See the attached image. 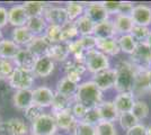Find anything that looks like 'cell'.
Returning <instances> with one entry per match:
<instances>
[{"instance_id": "48", "label": "cell", "mask_w": 151, "mask_h": 135, "mask_svg": "<svg viewBox=\"0 0 151 135\" xmlns=\"http://www.w3.org/2000/svg\"><path fill=\"white\" fill-rule=\"evenodd\" d=\"M68 45H69L70 54H72V56H76V55H79V54H81V53H85L81 44H80L79 39H75V41H72V42L68 43Z\"/></svg>"}, {"instance_id": "51", "label": "cell", "mask_w": 151, "mask_h": 135, "mask_svg": "<svg viewBox=\"0 0 151 135\" xmlns=\"http://www.w3.org/2000/svg\"><path fill=\"white\" fill-rule=\"evenodd\" d=\"M8 24V10L5 7L0 6V28Z\"/></svg>"}, {"instance_id": "40", "label": "cell", "mask_w": 151, "mask_h": 135, "mask_svg": "<svg viewBox=\"0 0 151 135\" xmlns=\"http://www.w3.org/2000/svg\"><path fill=\"white\" fill-rule=\"evenodd\" d=\"M96 135H117L115 125L111 122L101 121L96 126Z\"/></svg>"}, {"instance_id": "55", "label": "cell", "mask_w": 151, "mask_h": 135, "mask_svg": "<svg viewBox=\"0 0 151 135\" xmlns=\"http://www.w3.org/2000/svg\"><path fill=\"white\" fill-rule=\"evenodd\" d=\"M147 132H148V135H151V124L147 127Z\"/></svg>"}, {"instance_id": "50", "label": "cell", "mask_w": 151, "mask_h": 135, "mask_svg": "<svg viewBox=\"0 0 151 135\" xmlns=\"http://www.w3.org/2000/svg\"><path fill=\"white\" fill-rule=\"evenodd\" d=\"M133 4L129 1H120V14L123 15H131L133 9Z\"/></svg>"}, {"instance_id": "52", "label": "cell", "mask_w": 151, "mask_h": 135, "mask_svg": "<svg viewBox=\"0 0 151 135\" xmlns=\"http://www.w3.org/2000/svg\"><path fill=\"white\" fill-rule=\"evenodd\" d=\"M65 77L68 78L69 80H71L72 82H75V84H79L80 80H81V74L77 73V72H75V71H68L67 74H65Z\"/></svg>"}, {"instance_id": "24", "label": "cell", "mask_w": 151, "mask_h": 135, "mask_svg": "<svg viewBox=\"0 0 151 135\" xmlns=\"http://www.w3.org/2000/svg\"><path fill=\"white\" fill-rule=\"evenodd\" d=\"M96 49L98 51L103 52L107 56L108 55L109 56H115L121 52L119 43H117V37L107 39H97Z\"/></svg>"}, {"instance_id": "6", "label": "cell", "mask_w": 151, "mask_h": 135, "mask_svg": "<svg viewBox=\"0 0 151 135\" xmlns=\"http://www.w3.org/2000/svg\"><path fill=\"white\" fill-rule=\"evenodd\" d=\"M31 129L32 134L35 135H54L58 126L53 115L43 114L36 121L32 123Z\"/></svg>"}, {"instance_id": "23", "label": "cell", "mask_w": 151, "mask_h": 135, "mask_svg": "<svg viewBox=\"0 0 151 135\" xmlns=\"http://www.w3.org/2000/svg\"><path fill=\"white\" fill-rule=\"evenodd\" d=\"M70 55L69 45L68 43H57V44H52L50 47V51L47 53V56L51 58L53 61L57 62H65Z\"/></svg>"}, {"instance_id": "17", "label": "cell", "mask_w": 151, "mask_h": 135, "mask_svg": "<svg viewBox=\"0 0 151 135\" xmlns=\"http://www.w3.org/2000/svg\"><path fill=\"white\" fill-rule=\"evenodd\" d=\"M113 104L117 110L119 115L123 113H130L135 104V98L132 92H120L114 98Z\"/></svg>"}, {"instance_id": "20", "label": "cell", "mask_w": 151, "mask_h": 135, "mask_svg": "<svg viewBox=\"0 0 151 135\" xmlns=\"http://www.w3.org/2000/svg\"><path fill=\"white\" fill-rule=\"evenodd\" d=\"M54 66H55L54 61L51 58H49L47 55L42 56V58H37L35 66L33 69V73L36 77L46 78L54 71Z\"/></svg>"}, {"instance_id": "4", "label": "cell", "mask_w": 151, "mask_h": 135, "mask_svg": "<svg viewBox=\"0 0 151 135\" xmlns=\"http://www.w3.org/2000/svg\"><path fill=\"white\" fill-rule=\"evenodd\" d=\"M130 62L138 70H151V50L145 42L137 44V47L130 55Z\"/></svg>"}, {"instance_id": "34", "label": "cell", "mask_w": 151, "mask_h": 135, "mask_svg": "<svg viewBox=\"0 0 151 135\" xmlns=\"http://www.w3.org/2000/svg\"><path fill=\"white\" fill-rule=\"evenodd\" d=\"M71 100L68 97H64L58 92H54V98L52 101V113H58V111H62V110L70 109L72 107L71 105Z\"/></svg>"}, {"instance_id": "38", "label": "cell", "mask_w": 151, "mask_h": 135, "mask_svg": "<svg viewBox=\"0 0 151 135\" xmlns=\"http://www.w3.org/2000/svg\"><path fill=\"white\" fill-rule=\"evenodd\" d=\"M15 69L13 60L0 59V80H8Z\"/></svg>"}, {"instance_id": "42", "label": "cell", "mask_w": 151, "mask_h": 135, "mask_svg": "<svg viewBox=\"0 0 151 135\" xmlns=\"http://www.w3.org/2000/svg\"><path fill=\"white\" fill-rule=\"evenodd\" d=\"M73 135H96V129L83 121H78L73 129Z\"/></svg>"}, {"instance_id": "5", "label": "cell", "mask_w": 151, "mask_h": 135, "mask_svg": "<svg viewBox=\"0 0 151 135\" xmlns=\"http://www.w3.org/2000/svg\"><path fill=\"white\" fill-rule=\"evenodd\" d=\"M34 73L31 71L22 70L16 68L12 76L8 79V82L10 87L16 90H26L31 89L33 84H34Z\"/></svg>"}, {"instance_id": "43", "label": "cell", "mask_w": 151, "mask_h": 135, "mask_svg": "<svg viewBox=\"0 0 151 135\" xmlns=\"http://www.w3.org/2000/svg\"><path fill=\"white\" fill-rule=\"evenodd\" d=\"M43 109H44V108H42V107H40V106H37V105L33 104V105L29 106L27 109L24 110V114H25L26 119H28V121L32 123L34 122V121H36L38 117H41V116L44 114Z\"/></svg>"}, {"instance_id": "54", "label": "cell", "mask_w": 151, "mask_h": 135, "mask_svg": "<svg viewBox=\"0 0 151 135\" xmlns=\"http://www.w3.org/2000/svg\"><path fill=\"white\" fill-rule=\"evenodd\" d=\"M147 44H148V46L150 47V50H151V33H150V35H149V37H148V39H147V42H145Z\"/></svg>"}, {"instance_id": "57", "label": "cell", "mask_w": 151, "mask_h": 135, "mask_svg": "<svg viewBox=\"0 0 151 135\" xmlns=\"http://www.w3.org/2000/svg\"><path fill=\"white\" fill-rule=\"evenodd\" d=\"M1 124H2V122H1V118H0V126H1Z\"/></svg>"}, {"instance_id": "49", "label": "cell", "mask_w": 151, "mask_h": 135, "mask_svg": "<svg viewBox=\"0 0 151 135\" xmlns=\"http://www.w3.org/2000/svg\"><path fill=\"white\" fill-rule=\"evenodd\" d=\"M126 135H148L147 126H145L141 123H139L135 126H133L132 129H127L126 131Z\"/></svg>"}, {"instance_id": "16", "label": "cell", "mask_w": 151, "mask_h": 135, "mask_svg": "<svg viewBox=\"0 0 151 135\" xmlns=\"http://www.w3.org/2000/svg\"><path fill=\"white\" fill-rule=\"evenodd\" d=\"M28 18L29 17H28L23 5L13 6L8 10V23L12 26H14L15 28L26 26Z\"/></svg>"}, {"instance_id": "36", "label": "cell", "mask_w": 151, "mask_h": 135, "mask_svg": "<svg viewBox=\"0 0 151 135\" xmlns=\"http://www.w3.org/2000/svg\"><path fill=\"white\" fill-rule=\"evenodd\" d=\"M149 106L145 101H142V100H135V104L132 108V113L133 115L135 116V118L138 119L139 122L140 121H143L145 118L148 117L149 115Z\"/></svg>"}, {"instance_id": "18", "label": "cell", "mask_w": 151, "mask_h": 135, "mask_svg": "<svg viewBox=\"0 0 151 135\" xmlns=\"http://www.w3.org/2000/svg\"><path fill=\"white\" fill-rule=\"evenodd\" d=\"M94 35L97 39H115L117 33L115 31L113 20L107 19L105 21H101L98 24H95Z\"/></svg>"}, {"instance_id": "45", "label": "cell", "mask_w": 151, "mask_h": 135, "mask_svg": "<svg viewBox=\"0 0 151 135\" xmlns=\"http://www.w3.org/2000/svg\"><path fill=\"white\" fill-rule=\"evenodd\" d=\"M79 41H80V44H81L82 49H83V51H85V52H88V51H90V50H94V49H96L97 39L95 37L94 35L79 37Z\"/></svg>"}, {"instance_id": "59", "label": "cell", "mask_w": 151, "mask_h": 135, "mask_svg": "<svg viewBox=\"0 0 151 135\" xmlns=\"http://www.w3.org/2000/svg\"><path fill=\"white\" fill-rule=\"evenodd\" d=\"M54 135H57V134H54Z\"/></svg>"}, {"instance_id": "29", "label": "cell", "mask_w": 151, "mask_h": 135, "mask_svg": "<svg viewBox=\"0 0 151 135\" xmlns=\"http://www.w3.org/2000/svg\"><path fill=\"white\" fill-rule=\"evenodd\" d=\"M47 25L49 24L46 23L44 17H29L26 23V27L29 29V32L34 36H40L44 34Z\"/></svg>"}, {"instance_id": "58", "label": "cell", "mask_w": 151, "mask_h": 135, "mask_svg": "<svg viewBox=\"0 0 151 135\" xmlns=\"http://www.w3.org/2000/svg\"><path fill=\"white\" fill-rule=\"evenodd\" d=\"M31 135H35V134H31Z\"/></svg>"}, {"instance_id": "25", "label": "cell", "mask_w": 151, "mask_h": 135, "mask_svg": "<svg viewBox=\"0 0 151 135\" xmlns=\"http://www.w3.org/2000/svg\"><path fill=\"white\" fill-rule=\"evenodd\" d=\"M20 49L22 47L16 44L13 39H2L0 41V59L14 60Z\"/></svg>"}, {"instance_id": "32", "label": "cell", "mask_w": 151, "mask_h": 135, "mask_svg": "<svg viewBox=\"0 0 151 135\" xmlns=\"http://www.w3.org/2000/svg\"><path fill=\"white\" fill-rule=\"evenodd\" d=\"M117 43L120 46L121 52L126 53L129 55H132L138 42L133 39L131 34H125V35H120V37H117Z\"/></svg>"}, {"instance_id": "35", "label": "cell", "mask_w": 151, "mask_h": 135, "mask_svg": "<svg viewBox=\"0 0 151 135\" xmlns=\"http://www.w3.org/2000/svg\"><path fill=\"white\" fill-rule=\"evenodd\" d=\"M85 6L86 5H83L81 2H76V1H71L67 4L65 10L70 21H76L79 17H81L85 13Z\"/></svg>"}, {"instance_id": "13", "label": "cell", "mask_w": 151, "mask_h": 135, "mask_svg": "<svg viewBox=\"0 0 151 135\" xmlns=\"http://www.w3.org/2000/svg\"><path fill=\"white\" fill-rule=\"evenodd\" d=\"M51 45H52L51 42L44 35H40V36H35L32 39V42L26 46V49L31 51L36 58H42L47 55Z\"/></svg>"}, {"instance_id": "41", "label": "cell", "mask_w": 151, "mask_h": 135, "mask_svg": "<svg viewBox=\"0 0 151 135\" xmlns=\"http://www.w3.org/2000/svg\"><path fill=\"white\" fill-rule=\"evenodd\" d=\"M150 33L151 31L149 29V27L134 25L132 32H131V35H132L133 39H135L138 43H141V42H147Z\"/></svg>"}, {"instance_id": "33", "label": "cell", "mask_w": 151, "mask_h": 135, "mask_svg": "<svg viewBox=\"0 0 151 135\" xmlns=\"http://www.w3.org/2000/svg\"><path fill=\"white\" fill-rule=\"evenodd\" d=\"M77 36H79L78 29L76 27L75 21H68L67 24L61 26V42L62 43H70L75 41Z\"/></svg>"}, {"instance_id": "10", "label": "cell", "mask_w": 151, "mask_h": 135, "mask_svg": "<svg viewBox=\"0 0 151 135\" xmlns=\"http://www.w3.org/2000/svg\"><path fill=\"white\" fill-rule=\"evenodd\" d=\"M83 15L87 16L94 24H98L109 19V15L104 6L101 5V2H90L88 5H86Z\"/></svg>"}, {"instance_id": "44", "label": "cell", "mask_w": 151, "mask_h": 135, "mask_svg": "<svg viewBox=\"0 0 151 135\" xmlns=\"http://www.w3.org/2000/svg\"><path fill=\"white\" fill-rule=\"evenodd\" d=\"M81 121H83V122L87 123V124H90V125H93V126H96L98 123L101 122V114H99L98 108L95 107V108H90V109H88L87 114L85 115V117L82 118Z\"/></svg>"}, {"instance_id": "53", "label": "cell", "mask_w": 151, "mask_h": 135, "mask_svg": "<svg viewBox=\"0 0 151 135\" xmlns=\"http://www.w3.org/2000/svg\"><path fill=\"white\" fill-rule=\"evenodd\" d=\"M148 78H149V90L151 92V70L148 71Z\"/></svg>"}, {"instance_id": "37", "label": "cell", "mask_w": 151, "mask_h": 135, "mask_svg": "<svg viewBox=\"0 0 151 135\" xmlns=\"http://www.w3.org/2000/svg\"><path fill=\"white\" fill-rule=\"evenodd\" d=\"M43 35L50 41L51 44L61 43V26L47 25Z\"/></svg>"}, {"instance_id": "30", "label": "cell", "mask_w": 151, "mask_h": 135, "mask_svg": "<svg viewBox=\"0 0 151 135\" xmlns=\"http://www.w3.org/2000/svg\"><path fill=\"white\" fill-rule=\"evenodd\" d=\"M23 6L28 17H43L45 9L49 5L41 1H26L23 4Z\"/></svg>"}, {"instance_id": "14", "label": "cell", "mask_w": 151, "mask_h": 135, "mask_svg": "<svg viewBox=\"0 0 151 135\" xmlns=\"http://www.w3.org/2000/svg\"><path fill=\"white\" fill-rule=\"evenodd\" d=\"M130 16L132 17L134 25L149 27L151 24V7L147 5H137L133 7Z\"/></svg>"}, {"instance_id": "19", "label": "cell", "mask_w": 151, "mask_h": 135, "mask_svg": "<svg viewBox=\"0 0 151 135\" xmlns=\"http://www.w3.org/2000/svg\"><path fill=\"white\" fill-rule=\"evenodd\" d=\"M150 92L149 90V78H148V71L145 70H138L134 86L132 89V95L134 97L145 96V94Z\"/></svg>"}, {"instance_id": "21", "label": "cell", "mask_w": 151, "mask_h": 135, "mask_svg": "<svg viewBox=\"0 0 151 135\" xmlns=\"http://www.w3.org/2000/svg\"><path fill=\"white\" fill-rule=\"evenodd\" d=\"M113 24L116 33L120 35L131 34L133 27H134L132 17L130 15H123V14H119L114 17Z\"/></svg>"}, {"instance_id": "9", "label": "cell", "mask_w": 151, "mask_h": 135, "mask_svg": "<svg viewBox=\"0 0 151 135\" xmlns=\"http://www.w3.org/2000/svg\"><path fill=\"white\" fill-rule=\"evenodd\" d=\"M0 132L5 135H26L28 133V127L23 119L10 118L7 122H2Z\"/></svg>"}, {"instance_id": "15", "label": "cell", "mask_w": 151, "mask_h": 135, "mask_svg": "<svg viewBox=\"0 0 151 135\" xmlns=\"http://www.w3.org/2000/svg\"><path fill=\"white\" fill-rule=\"evenodd\" d=\"M53 117L55 119L58 129H62V131L73 129L76 124L78 123V119L73 116L71 108L67 110H62V111H58V113H53Z\"/></svg>"}, {"instance_id": "56", "label": "cell", "mask_w": 151, "mask_h": 135, "mask_svg": "<svg viewBox=\"0 0 151 135\" xmlns=\"http://www.w3.org/2000/svg\"><path fill=\"white\" fill-rule=\"evenodd\" d=\"M2 39V33H1V31H0V41Z\"/></svg>"}, {"instance_id": "47", "label": "cell", "mask_w": 151, "mask_h": 135, "mask_svg": "<svg viewBox=\"0 0 151 135\" xmlns=\"http://www.w3.org/2000/svg\"><path fill=\"white\" fill-rule=\"evenodd\" d=\"M71 111H72V114L75 116L76 118L79 121H81L82 118L85 117V115L87 114V111H88V108H86L83 105L81 104H78V103H75V105H72V107H71Z\"/></svg>"}, {"instance_id": "39", "label": "cell", "mask_w": 151, "mask_h": 135, "mask_svg": "<svg viewBox=\"0 0 151 135\" xmlns=\"http://www.w3.org/2000/svg\"><path fill=\"white\" fill-rule=\"evenodd\" d=\"M117 121H119V123H120L121 127H122L123 129H125V131L132 129L133 126H135L137 124L140 123L131 111H130V113H123V114H120V115H119V118H117Z\"/></svg>"}, {"instance_id": "60", "label": "cell", "mask_w": 151, "mask_h": 135, "mask_svg": "<svg viewBox=\"0 0 151 135\" xmlns=\"http://www.w3.org/2000/svg\"><path fill=\"white\" fill-rule=\"evenodd\" d=\"M150 7H151V6H150Z\"/></svg>"}, {"instance_id": "31", "label": "cell", "mask_w": 151, "mask_h": 135, "mask_svg": "<svg viewBox=\"0 0 151 135\" xmlns=\"http://www.w3.org/2000/svg\"><path fill=\"white\" fill-rule=\"evenodd\" d=\"M75 24L80 37H82V36H90V35L94 34L95 24L89 19L87 16L82 15L81 17H79L78 19L76 20Z\"/></svg>"}, {"instance_id": "27", "label": "cell", "mask_w": 151, "mask_h": 135, "mask_svg": "<svg viewBox=\"0 0 151 135\" xmlns=\"http://www.w3.org/2000/svg\"><path fill=\"white\" fill-rule=\"evenodd\" d=\"M35 36L29 32V29L23 26V27H17V28H14L13 33H12V39L16 43L17 45H19L20 47L22 46H27L32 42V39H34Z\"/></svg>"}, {"instance_id": "12", "label": "cell", "mask_w": 151, "mask_h": 135, "mask_svg": "<svg viewBox=\"0 0 151 135\" xmlns=\"http://www.w3.org/2000/svg\"><path fill=\"white\" fill-rule=\"evenodd\" d=\"M53 98H54V91L49 87L41 86L33 90V104L42 108L51 107Z\"/></svg>"}, {"instance_id": "22", "label": "cell", "mask_w": 151, "mask_h": 135, "mask_svg": "<svg viewBox=\"0 0 151 135\" xmlns=\"http://www.w3.org/2000/svg\"><path fill=\"white\" fill-rule=\"evenodd\" d=\"M14 106L20 110H26L33 105V90H17L13 96Z\"/></svg>"}, {"instance_id": "46", "label": "cell", "mask_w": 151, "mask_h": 135, "mask_svg": "<svg viewBox=\"0 0 151 135\" xmlns=\"http://www.w3.org/2000/svg\"><path fill=\"white\" fill-rule=\"evenodd\" d=\"M101 5L106 9L108 15H119L120 14V1H103Z\"/></svg>"}, {"instance_id": "11", "label": "cell", "mask_w": 151, "mask_h": 135, "mask_svg": "<svg viewBox=\"0 0 151 135\" xmlns=\"http://www.w3.org/2000/svg\"><path fill=\"white\" fill-rule=\"evenodd\" d=\"M36 60H37V58L31 51H28L26 47H22L20 51L18 52V54L15 56L13 61L16 68L33 72V69H34L35 63H36Z\"/></svg>"}, {"instance_id": "8", "label": "cell", "mask_w": 151, "mask_h": 135, "mask_svg": "<svg viewBox=\"0 0 151 135\" xmlns=\"http://www.w3.org/2000/svg\"><path fill=\"white\" fill-rule=\"evenodd\" d=\"M115 80H116V71L113 68H109L93 74L91 81L98 87L101 91H106L111 88H114Z\"/></svg>"}, {"instance_id": "3", "label": "cell", "mask_w": 151, "mask_h": 135, "mask_svg": "<svg viewBox=\"0 0 151 135\" xmlns=\"http://www.w3.org/2000/svg\"><path fill=\"white\" fill-rule=\"evenodd\" d=\"M85 65L87 71L93 74L111 68L108 56L105 55L103 52L98 51L97 49L90 50L85 53Z\"/></svg>"}, {"instance_id": "26", "label": "cell", "mask_w": 151, "mask_h": 135, "mask_svg": "<svg viewBox=\"0 0 151 135\" xmlns=\"http://www.w3.org/2000/svg\"><path fill=\"white\" fill-rule=\"evenodd\" d=\"M78 86L79 84L72 82L71 80H69L67 77H63L62 79H60L57 84V91L58 94L62 95L64 97H68L70 99H75V96L78 90Z\"/></svg>"}, {"instance_id": "1", "label": "cell", "mask_w": 151, "mask_h": 135, "mask_svg": "<svg viewBox=\"0 0 151 135\" xmlns=\"http://www.w3.org/2000/svg\"><path fill=\"white\" fill-rule=\"evenodd\" d=\"M116 80H115V90L120 92H132L134 80L138 69L130 61H121L115 66Z\"/></svg>"}, {"instance_id": "7", "label": "cell", "mask_w": 151, "mask_h": 135, "mask_svg": "<svg viewBox=\"0 0 151 135\" xmlns=\"http://www.w3.org/2000/svg\"><path fill=\"white\" fill-rule=\"evenodd\" d=\"M43 17L49 25L63 26L69 21L65 7H57L49 5L45 9Z\"/></svg>"}, {"instance_id": "2", "label": "cell", "mask_w": 151, "mask_h": 135, "mask_svg": "<svg viewBox=\"0 0 151 135\" xmlns=\"http://www.w3.org/2000/svg\"><path fill=\"white\" fill-rule=\"evenodd\" d=\"M75 101L83 105L88 109L98 107L103 103V91L98 89V87L91 80L85 81L78 86Z\"/></svg>"}, {"instance_id": "28", "label": "cell", "mask_w": 151, "mask_h": 135, "mask_svg": "<svg viewBox=\"0 0 151 135\" xmlns=\"http://www.w3.org/2000/svg\"><path fill=\"white\" fill-rule=\"evenodd\" d=\"M97 108L99 110L101 121L111 123L117 121L119 113H117V110L115 108L113 101H103Z\"/></svg>"}]
</instances>
